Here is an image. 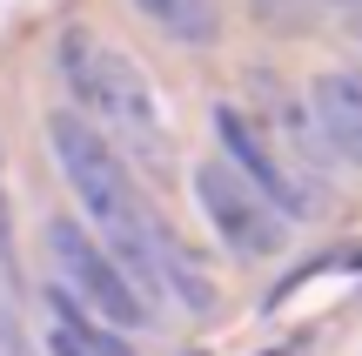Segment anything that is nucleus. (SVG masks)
<instances>
[{"label":"nucleus","instance_id":"nucleus-10","mask_svg":"<svg viewBox=\"0 0 362 356\" xmlns=\"http://www.w3.org/2000/svg\"><path fill=\"white\" fill-rule=\"evenodd\" d=\"M141 21H155L168 40H188V47H215V34H221V13H215V0H128Z\"/></svg>","mask_w":362,"mask_h":356},{"label":"nucleus","instance_id":"nucleus-1","mask_svg":"<svg viewBox=\"0 0 362 356\" xmlns=\"http://www.w3.org/2000/svg\"><path fill=\"white\" fill-rule=\"evenodd\" d=\"M47 142H54V161H61L67 188L81 195L88 236L101 242L107 263L128 276V289L155 309L161 303V282H155V209L134 195L128 161H121L115 142H107L101 128H88L74 108H61V115L47 121Z\"/></svg>","mask_w":362,"mask_h":356},{"label":"nucleus","instance_id":"nucleus-4","mask_svg":"<svg viewBox=\"0 0 362 356\" xmlns=\"http://www.w3.org/2000/svg\"><path fill=\"white\" fill-rule=\"evenodd\" d=\"M215 134H221V161H228V168L242 175V182L255 188V195L269 202L282 222H309V215H322V195H329V188L302 182V175L275 155V142L242 115V108L221 101V108H215Z\"/></svg>","mask_w":362,"mask_h":356},{"label":"nucleus","instance_id":"nucleus-7","mask_svg":"<svg viewBox=\"0 0 362 356\" xmlns=\"http://www.w3.org/2000/svg\"><path fill=\"white\" fill-rule=\"evenodd\" d=\"M262 88H269V108H275V128H282V142H275V155L288 161V168L302 175V182H315L322 188L329 182V148H322V134H315V115L302 101H288V94H275V81H262Z\"/></svg>","mask_w":362,"mask_h":356},{"label":"nucleus","instance_id":"nucleus-13","mask_svg":"<svg viewBox=\"0 0 362 356\" xmlns=\"http://www.w3.org/2000/svg\"><path fill=\"white\" fill-rule=\"evenodd\" d=\"M329 7H362V0H329Z\"/></svg>","mask_w":362,"mask_h":356},{"label":"nucleus","instance_id":"nucleus-12","mask_svg":"<svg viewBox=\"0 0 362 356\" xmlns=\"http://www.w3.org/2000/svg\"><path fill=\"white\" fill-rule=\"evenodd\" d=\"M0 269H13V195H7V155H0Z\"/></svg>","mask_w":362,"mask_h":356},{"label":"nucleus","instance_id":"nucleus-2","mask_svg":"<svg viewBox=\"0 0 362 356\" xmlns=\"http://www.w3.org/2000/svg\"><path fill=\"white\" fill-rule=\"evenodd\" d=\"M61 74H67V88H74V101H81L74 115L88 121V128H115L148 168H168V128H161L155 88H148V74L128 54L101 47V40H88L74 27V34L61 40Z\"/></svg>","mask_w":362,"mask_h":356},{"label":"nucleus","instance_id":"nucleus-8","mask_svg":"<svg viewBox=\"0 0 362 356\" xmlns=\"http://www.w3.org/2000/svg\"><path fill=\"white\" fill-rule=\"evenodd\" d=\"M47 309H54V336H47L54 356H134L115 330H107V323H94L88 309H81L74 296L61 289V282L47 289Z\"/></svg>","mask_w":362,"mask_h":356},{"label":"nucleus","instance_id":"nucleus-11","mask_svg":"<svg viewBox=\"0 0 362 356\" xmlns=\"http://www.w3.org/2000/svg\"><path fill=\"white\" fill-rule=\"evenodd\" d=\"M0 356H34V343H27V323H21V309H13L7 282H0Z\"/></svg>","mask_w":362,"mask_h":356},{"label":"nucleus","instance_id":"nucleus-9","mask_svg":"<svg viewBox=\"0 0 362 356\" xmlns=\"http://www.w3.org/2000/svg\"><path fill=\"white\" fill-rule=\"evenodd\" d=\"M155 282H161V289H175L194 316H208V309H215V282L202 276V263H194V255L181 249L161 222H155Z\"/></svg>","mask_w":362,"mask_h":356},{"label":"nucleus","instance_id":"nucleus-5","mask_svg":"<svg viewBox=\"0 0 362 356\" xmlns=\"http://www.w3.org/2000/svg\"><path fill=\"white\" fill-rule=\"evenodd\" d=\"M194 202H202V215L215 222V236L228 242L235 255H275L288 242V222L228 168V161H202V168H194Z\"/></svg>","mask_w":362,"mask_h":356},{"label":"nucleus","instance_id":"nucleus-3","mask_svg":"<svg viewBox=\"0 0 362 356\" xmlns=\"http://www.w3.org/2000/svg\"><path fill=\"white\" fill-rule=\"evenodd\" d=\"M47 255H54V282H61L94 323H107V330H121V323H134V330L155 323V309L128 289V276L107 263V249L74 222V215H54L47 222Z\"/></svg>","mask_w":362,"mask_h":356},{"label":"nucleus","instance_id":"nucleus-6","mask_svg":"<svg viewBox=\"0 0 362 356\" xmlns=\"http://www.w3.org/2000/svg\"><path fill=\"white\" fill-rule=\"evenodd\" d=\"M309 115H315V134L336 161L362 168V81L356 74H322L309 94Z\"/></svg>","mask_w":362,"mask_h":356}]
</instances>
